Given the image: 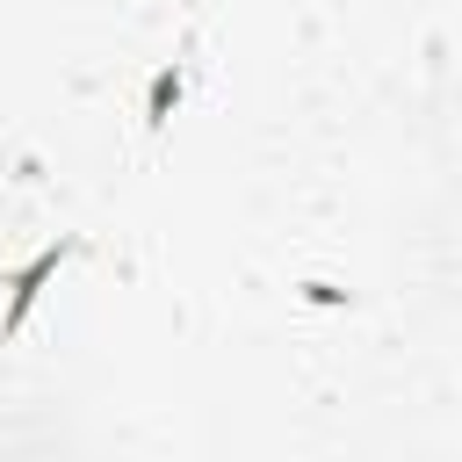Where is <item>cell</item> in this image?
<instances>
[{
	"label": "cell",
	"mask_w": 462,
	"mask_h": 462,
	"mask_svg": "<svg viewBox=\"0 0 462 462\" xmlns=\"http://www.w3.org/2000/svg\"><path fill=\"white\" fill-rule=\"evenodd\" d=\"M65 260H72V245H51V253H36V260H29L22 274H14V303H7V318H0V332H22V318H29V303H36V289H43V282H51V274H58Z\"/></svg>",
	"instance_id": "6da1fadb"
},
{
	"label": "cell",
	"mask_w": 462,
	"mask_h": 462,
	"mask_svg": "<svg viewBox=\"0 0 462 462\" xmlns=\"http://www.w3.org/2000/svg\"><path fill=\"white\" fill-rule=\"evenodd\" d=\"M173 94H180V79H173V72H166V79H159V87H152V123H166V101H173Z\"/></svg>",
	"instance_id": "7a4b0ae2"
}]
</instances>
